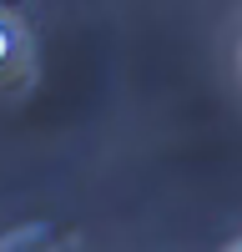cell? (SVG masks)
Masks as SVG:
<instances>
[{
  "label": "cell",
  "instance_id": "6da1fadb",
  "mask_svg": "<svg viewBox=\"0 0 242 252\" xmlns=\"http://www.w3.org/2000/svg\"><path fill=\"white\" fill-rule=\"evenodd\" d=\"M10 51H15V40H10V31H5V26H0V66L10 61Z\"/></svg>",
  "mask_w": 242,
  "mask_h": 252
}]
</instances>
